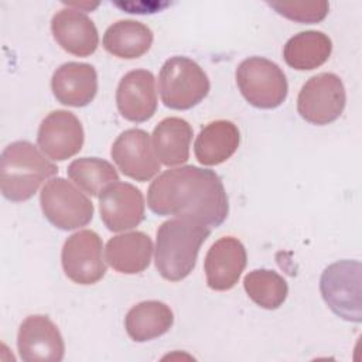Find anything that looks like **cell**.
Segmentation results:
<instances>
[{
	"label": "cell",
	"mask_w": 362,
	"mask_h": 362,
	"mask_svg": "<svg viewBox=\"0 0 362 362\" xmlns=\"http://www.w3.org/2000/svg\"><path fill=\"white\" fill-rule=\"evenodd\" d=\"M110 156L117 168L129 178L146 182L160 171V161L150 134L141 129H129L113 141Z\"/></svg>",
	"instance_id": "obj_10"
},
{
	"label": "cell",
	"mask_w": 362,
	"mask_h": 362,
	"mask_svg": "<svg viewBox=\"0 0 362 362\" xmlns=\"http://www.w3.org/2000/svg\"><path fill=\"white\" fill-rule=\"evenodd\" d=\"M361 272L362 266L358 260H339L321 274L320 290L325 304L345 321H362Z\"/></svg>",
	"instance_id": "obj_6"
},
{
	"label": "cell",
	"mask_w": 362,
	"mask_h": 362,
	"mask_svg": "<svg viewBox=\"0 0 362 362\" xmlns=\"http://www.w3.org/2000/svg\"><path fill=\"white\" fill-rule=\"evenodd\" d=\"M153 44V31L136 20H119L103 34V48L122 59L143 57Z\"/></svg>",
	"instance_id": "obj_22"
},
{
	"label": "cell",
	"mask_w": 362,
	"mask_h": 362,
	"mask_svg": "<svg viewBox=\"0 0 362 362\" xmlns=\"http://www.w3.org/2000/svg\"><path fill=\"white\" fill-rule=\"evenodd\" d=\"M144 197L129 182H113L99 195V212L105 226L112 232L133 229L144 219Z\"/></svg>",
	"instance_id": "obj_13"
},
{
	"label": "cell",
	"mask_w": 362,
	"mask_h": 362,
	"mask_svg": "<svg viewBox=\"0 0 362 362\" xmlns=\"http://www.w3.org/2000/svg\"><path fill=\"white\" fill-rule=\"evenodd\" d=\"M102 249V239L95 230L83 229L71 235L61 252L65 276L81 286L98 283L106 273Z\"/></svg>",
	"instance_id": "obj_9"
},
{
	"label": "cell",
	"mask_w": 362,
	"mask_h": 362,
	"mask_svg": "<svg viewBox=\"0 0 362 362\" xmlns=\"http://www.w3.org/2000/svg\"><path fill=\"white\" fill-rule=\"evenodd\" d=\"M51 89L59 103L83 107L96 96V69L93 65L85 62H65L55 69L51 79Z\"/></svg>",
	"instance_id": "obj_17"
},
{
	"label": "cell",
	"mask_w": 362,
	"mask_h": 362,
	"mask_svg": "<svg viewBox=\"0 0 362 362\" xmlns=\"http://www.w3.org/2000/svg\"><path fill=\"white\" fill-rule=\"evenodd\" d=\"M246 262V249L238 238L223 236L218 239L209 247L204 262L208 287L215 291L230 290L239 281Z\"/></svg>",
	"instance_id": "obj_14"
},
{
	"label": "cell",
	"mask_w": 362,
	"mask_h": 362,
	"mask_svg": "<svg viewBox=\"0 0 362 362\" xmlns=\"http://www.w3.org/2000/svg\"><path fill=\"white\" fill-rule=\"evenodd\" d=\"M332 51L331 38L322 31L308 30L293 35L283 48L288 66L297 71H311L325 64Z\"/></svg>",
	"instance_id": "obj_23"
},
{
	"label": "cell",
	"mask_w": 362,
	"mask_h": 362,
	"mask_svg": "<svg viewBox=\"0 0 362 362\" xmlns=\"http://www.w3.org/2000/svg\"><path fill=\"white\" fill-rule=\"evenodd\" d=\"M239 141V129L233 122L215 120L201 129L194 143V153L202 165H218L235 154Z\"/></svg>",
	"instance_id": "obj_19"
},
{
	"label": "cell",
	"mask_w": 362,
	"mask_h": 362,
	"mask_svg": "<svg viewBox=\"0 0 362 362\" xmlns=\"http://www.w3.org/2000/svg\"><path fill=\"white\" fill-rule=\"evenodd\" d=\"M58 173V167L30 141L8 144L0 157V188L6 199L23 202L34 197L40 185Z\"/></svg>",
	"instance_id": "obj_3"
},
{
	"label": "cell",
	"mask_w": 362,
	"mask_h": 362,
	"mask_svg": "<svg viewBox=\"0 0 362 362\" xmlns=\"http://www.w3.org/2000/svg\"><path fill=\"white\" fill-rule=\"evenodd\" d=\"M51 31L58 45L75 57L92 55L99 44L95 23L82 10L69 6L54 14Z\"/></svg>",
	"instance_id": "obj_16"
},
{
	"label": "cell",
	"mask_w": 362,
	"mask_h": 362,
	"mask_svg": "<svg viewBox=\"0 0 362 362\" xmlns=\"http://www.w3.org/2000/svg\"><path fill=\"white\" fill-rule=\"evenodd\" d=\"M69 178L86 194L99 197L110 184L119 181L116 168L106 160L98 157H82L68 165Z\"/></svg>",
	"instance_id": "obj_25"
},
{
	"label": "cell",
	"mask_w": 362,
	"mask_h": 362,
	"mask_svg": "<svg viewBox=\"0 0 362 362\" xmlns=\"http://www.w3.org/2000/svg\"><path fill=\"white\" fill-rule=\"evenodd\" d=\"M211 228L188 218H174L157 229L156 269L168 281H181L194 270Z\"/></svg>",
	"instance_id": "obj_2"
},
{
	"label": "cell",
	"mask_w": 362,
	"mask_h": 362,
	"mask_svg": "<svg viewBox=\"0 0 362 362\" xmlns=\"http://www.w3.org/2000/svg\"><path fill=\"white\" fill-rule=\"evenodd\" d=\"M174 324V314L170 305L163 301L148 300L133 305L124 318L127 335L134 342H147L156 339Z\"/></svg>",
	"instance_id": "obj_20"
},
{
	"label": "cell",
	"mask_w": 362,
	"mask_h": 362,
	"mask_svg": "<svg viewBox=\"0 0 362 362\" xmlns=\"http://www.w3.org/2000/svg\"><path fill=\"white\" fill-rule=\"evenodd\" d=\"M243 287L247 297L264 310H276L287 298L288 284L277 272L269 269H256L243 279Z\"/></svg>",
	"instance_id": "obj_24"
},
{
	"label": "cell",
	"mask_w": 362,
	"mask_h": 362,
	"mask_svg": "<svg viewBox=\"0 0 362 362\" xmlns=\"http://www.w3.org/2000/svg\"><path fill=\"white\" fill-rule=\"evenodd\" d=\"M211 88L205 71L191 58L171 57L161 66L158 90L164 106L188 110L208 95Z\"/></svg>",
	"instance_id": "obj_4"
},
{
	"label": "cell",
	"mask_w": 362,
	"mask_h": 362,
	"mask_svg": "<svg viewBox=\"0 0 362 362\" xmlns=\"http://www.w3.org/2000/svg\"><path fill=\"white\" fill-rule=\"evenodd\" d=\"M17 348L24 362H59L65 344L58 327L41 314L28 315L20 325Z\"/></svg>",
	"instance_id": "obj_11"
},
{
	"label": "cell",
	"mask_w": 362,
	"mask_h": 362,
	"mask_svg": "<svg viewBox=\"0 0 362 362\" xmlns=\"http://www.w3.org/2000/svg\"><path fill=\"white\" fill-rule=\"evenodd\" d=\"M85 133L79 119L68 110H54L38 127L37 144L51 160L64 161L78 154L83 146Z\"/></svg>",
	"instance_id": "obj_12"
},
{
	"label": "cell",
	"mask_w": 362,
	"mask_h": 362,
	"mask_svg": "<svg viewBox=\"0 0 362 362\" xmlns=\"http://www.w3.org/2000/svg\"><path fill=\"white\" fill-rule=\"evenodd\" d=\"M192 140L191 124L181 117H165L153 130V147L167 167L187 163Z\"/></svg>",
	"instance_id": "obj_21"
},
{
	"label": "cell",
	"mask_w": 362,
	"mask_h": 362,
	"mask_svg": "<svg viewBox=\"0 0 362 362\" xmlns=\"http://www.w3.org/2000/svg\"><path fill=\"white\" fill-rule=\"evenodd\" d=\"M269 6L280 16L301 24L320 23L329 10L327 1H269Z\"/></svg>",
	"instance_id": "obj_26"
},
{
	"label": "cell",
	"mask_w": 362,
	"mask_h": 362,
	"mask_svg": "<svg viewBox=\"0 0 362 362\" xmlns=\"http://www.w3.org/2000/svg\"><path fill=\"white\" fill-rule=\"evenodd\" d=\"M40 204L44 216L61 230L86 226L93 218V204L71 181L57 177L41 189Z\"/></svg>",
	"instance_id": "obj_7"
},
{
	"label": "cell",
	"mask_w": 362,
	"mask_h": 362,
	"mask_svg": "<svg viewBox=\"0 0 362 362\" xmlns=\"http://www.w3.org/2000/svg\"><path fill=\"white\" fill-rule=\"evenodd\" d=\"M147 204L156 215L188 218L209 228L221 226L229 214L228 195L219 175L197 165L160 174L148 187Z\"/></svg>",
	"instance_id": "obj_1"
},
{
	"label": "cell",
	"mask_w": 362,
	"mask_h": 362,
	"mask_svg": "<svg viewBox=\"0 0 362 362\" xmlns=\"http://www.w3.org/2000/svg\"><path fill=\"white\" fill-rule=\"evenodd\" d=\"M106 262L123 274L144 272L151 260L153 242L144 232H127L113 236L106 243Z\"/></svg>",
	"instance_id": "obj_18"
},
{
	"label": "cell",
	"mask_w": 362,
	"mask_h": 362,
	"mask_svg": "<svg viewBox=\"0 0 362 362\" xmlns=\"http://www.w3.org/2000/svg\"><path fill=\"white\" fill-rule=\"evenodd\" d=\"M346 93L341 78L331 72L311 76L297 98V112L308 123L325 126L335 122L344 112Z\"/></svg>",
	"instance_id": "obj_8"
},
{
	"label": "cell",
	"mask_w": 362,
	"mask_h": 362,
	"mask_svg": "<svg viewBox=\"0 0 362 362\" xmlns=\"http://www.w3.org/2000/svg\"><path fill=\"white\" fill-rule=\"evenodd\" d=\"M236 85L246 102L257 109H276L288 93L283 69L263 57H249L238 65Z\"/></svg>",
	"instance_id": "obj_5"
},
{
	"label": "cell",
	"mask_w": 362,
	"mask_h": 362,
	"mask_svg": "<svg viewBox=\"0 0 362 362\" xmlns=\"http://www.w3.org/2000/svg\"><path fill=\"white\" fill-rule=\"evenodd\" d=\"M119 113L129 122L143 123L151 119L157 110L156 78L147 69L127 72L116 90Z\"/></svg>",
	"instance_id": "obj_15"
}]
</instances>
